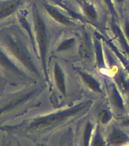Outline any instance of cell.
I'll use <instances>...</instances> for the list:
<instances>
[{
	"label": "cell",
	"mask_w": 129,
	"mask_h": 146,
	"mask_svg": "<svg viewBox=\"0 0 129 146\" xmlns=\"http://www.w3.org/2000/svg\"><path fill=\"white\" fill-rule=\"evenodd\" d=\"M95 104L93 98H84L72 104L24 119L18 124L2 125L0 126V131L34 139L46 134L59 125L83 116L90 111Z\"/></svg>",
	"instance_id": "6da1fadb"
},
{
	"label": "cell",
	"mask_w": 129,
	"mask_h": 146,
	"mask_svg": "<svg viewBox=\"0 0 129 146\" xmlns=\"http://www.w3.org/2000/svg\"><path fill=\"white\" fill-rule=\"evenodd\" d=\"M0 43L30 75L45 82L40 62L31 42L15 20L0 27Z\"/></svg>",
	"instance_id": "7a4b0ae2"
},
{
	"label": "cell",
	"mask_w": 129,
	"mask_h": 146,
	"mask_svg": "<svg viewBox=\"0 0 129 146\" xmlns=\"http://www.w3.org/2000/svg\"><path fill=\"white\" fill-rule=\"evenodd\" d=\"M31 15L36 48L43 70L44 81L50 84V64L52 59V48L59 34L56 31H63L55 25L43 11L37 0H30Z\"/></svg>",
	"instance_id": "3957f363"
},
{
	"label": "cell",
	"mask_w": 129,
	"mask_h": 146,
	"mask_svg": "<svg viewBox=\"0 0 129 146\" xmlns=\"http://www.w3.org/2000/svg\"><path fill=\"white\" fill-rule=\"evenodd\" d=\"M46 82H40L23 85L15 91L5 92L0 97L1 125L37 107L40 104L39 98L46 89Z\"/></svg>",
	"instance_id": "277c9868"
},
{
	"label": "cell",
	"mask_w": 129,
	"mask_h": 146,
	"mask_svg": "<svg viewBox=\"0 0 129 146\" xmlns=\"http://www.w3.org/2000/svg\"><path fill=\"white\" fill-rule=\"evenodd\" d=\"M0 70L7 77L14 86H23L34 84L40 81L30 75L18 62L10 52L0 43Z\"/></svg>",
	"instance_id": "5b68a950"
},
{
	"label": "cell",
	"mask_w": 129,
	"mask_h": 146,
	"mask_svg": "<svg viewBox=\"0 0 129 146\" xmlns=\"http://www.w3.org/2000/svg\"><path fill=\"white\" fill-rule=\"evenodd\" d=\"M43 11L55 25L63 31H77L85 25L73 18L65 9L48 0H37Z\"/></svg>",
	"instance_id": "8992f818"
},
{
	"label": "cell",
	"mask_w": 129,
	"mask_h": 146,
	"mask_svg": "<svg viewBox=\"0 0 129 146\" xmlns=\"http://www.w3.org/2000/svg\"><path fill=\"white\" fill-rule=\"evenodd\" d=\"M80 46V34L73 31L61 33L57 37L52 48V57L66 58L78 56Z\"/></svg>",
	"instance_id": "52a82bcc"
},
{
	"label": "cell",
	"mask_w": 129,
	"mask_h": 146,
	"mask_svg": "<svg viewBox=\"0 0 129 146\" xmlns=\"http://www.w3.org/2000/svg\"><path fill=\"white\" fill-rule=\"evenodd\" d=\"M50 83L52 82L57 93L62 98H66L69 94L68 75L62 60L52 56L50 64Z\"/></svg>",
	"instance_id": "ba28073f"
},
{
	"label": "cell",
	"mask_w": 129,
	"mask_h": 146,
	"mask_svg": "<svg viewBox=\"0 0 129 146\" xmlns=\"http://www.w3.org/2000/svg\"><path fill=\"white\" fill-rule=\"evenodd\" d=\"M106 83V96L107 104L114 114L123 116L128 114L127 104L125 95L122 93L116 84L109 78Z\"/></svg>",
	"instance_id": "9c48e42d"
},
{
	"label": "cell",
	"mask_w": 129,
	"mask_h": 146,
	"mask_svg": "<svg viewBox=\"0 0 129 146\" xmlns=\"http://www.w3.org/2000/svg\"><path fill=\"white\" fill-rule=\"evenodd\" d=\"M73 70L87 91L96 95L106 96V83H103L98 75L80 66L73 67Z\"/></svg>",
	"instance_id": "30bf717a"
},
{
	"label": "cell",
	"mask_w": 129,
	"mask_h": 146,
	"mask_svg": "<svg viewBox=\"0 0 129 146\" xmlns=\"http://www.w3.org/2000/svg\"><path fill=\"white\" fill-rule=\"evenodd\" d=\"M93 46H94V66L98 73L105 78L110 77L107 55L103 42L97 34H93Z\"/></svg>",
	"instance_id": "8fae6325"
},
{
	"label": "cell",
	"mask_w": 129,
	"mask_h": 146,
	"mask_svg": "<svg viewBox=\"0 0 129 146\" xmlns=\"http://www.w3.org/2000/svg\"><path fill=\"white\" fill-rule=\"evenodd\" d=\"M30 0H0V27L10 23L16 14Z\"/></svg>",
	"instance_id": "7c38bea8"
},
{
	"label": "cell",
	"mask_w": 129,
	"mask_h": 146,
	"mask_svg": "<svg viewBox=\"0 0 129 146\" xmlns=\"http://www.w3.org/2000/svg\"><path fill=\"white\" fill-rule=\"evenodd\" d=\"M109 78L116 83L125 97L129 95V75L119 64L117 63L112 67Z\"/></svg>",
	"instance_id": "4fadbf2b"
},
{
	"label": "cell",
	"mask_w": 129,
	"mask_h": 146,
	"mask_svg": "<svg viewBox=\"0 0 129 146\" xmlns=\"http://www.w3.org/2000/svg\"><path fill=\"white\" fill-rule=\"evenodd\" d=\"M106 140L109 146H122L129 142V135L118 126L112 125L107 132Z\"/></svg>",
	"instance_id": "5bb4252c"
},
{
	"label": "cell",
	"mask_w": 129,
	"mask_h": 146,
	"mask_svg": "<svg viewBox=\"0 0 129 146\" xmlns=\"http://www.w3.org/2000/svg\"><path fill=\"white\" fill-rule=\"evenodd\" d=\"M95 127L96 125L92 121L87 120L85 122L81 136L82 146H91Z\"/></svg>",
	"instance_id": "9a60e30c"
},
{
	"label": "cell",
	"mask_w": 129,
	"mask_h": 146,
	"mask_svg": "<svg viewBox=\"0 0 129 146\" xmlns=\"http://www.w3.org/2000/svg\"><path fill=\"white\" fill-rule=\"evenodd\" d=\"M114 116V113L110 107L107 106L106 107L100 108L97 113V120L100 124L107 125L111 123Z\"/></svg>",
	"instance_id": "2e32d148"
},
{
	"label": "cell",
	"mask_w": 129,
	"mask_h": 146,
	"mask_svg": "<svg viewBox=\"0 0 129 146\" xmlns=\"http://www.w3.org/2000/svg\"><path fill=\"white\" fill-rule=\"evenodd\" d=\"M100 3L108 16L116 18V20L120 21V16L115 7L113 0H100Z\"/></svg>",
	"instance_id": "e0dca14e"
},
{
	"label": "cell",
	"mask_w": 129,
	"mask_h": 146,
	"mask_svg": "<svg viewBox=\"0 0 129 146\" xmlns=\"http://www.w3.org/2000/svg\"><path fill=\"white\" fill-rule=\"evenodd\" d=\"M107 145V140L103 135L100 125H96L91 146H106Z\"/></svg>",
	"instance_id": "ac0fdd59"
},
{
	"label": "cell",
	"mask_w": 129,
	"mask_h": 146,
	"mask_svg": "<svg viewBox=\"0 0 129 146\" xmlns=\"http://www.w3.org/2000/svg\"><path fill=\"white\" fill-rule=\"evenodd\" d=\"M120 25L122 29L123 34L129 43V15L127 11H125V14L121 17Z\"/></svg>",
	"instance_id": "d6986e66"
},
{
	"label": "cell",
	"mask_w": 129,
	"mask_h": 146,
	"mask_svg": "<svg viewBox=\"0 0 129 146\" xmlns=\"http://www.w3.org/2000/svg\"><path fill=\"white\" fill-rule=\"evenodd\" d=\"M0 146H20V144L16 139L15 135L7 133L6 135L2 138Z\"/></svg>",
	"instance_id": "ffe728a7"
},
{
	"label": "cell",
	"mask_w": 129,
	"mask_h": 146,
	"mask_svg": "<svg viewBox=\"0 0 129 146\" xmlns=\"http://www.w3.org/2000/svg\"><path fill=\"white\" fill-rule=\"evenodd\" d=\"M113 2L121 18L127 10L129 0H113Z\"/></svg>",
	"instance_id": "44dd1931"
},
{
	"label": "cell",
	"mask_w": 129,
	"mask_h": 146,
	"mask_svg": "<svg viewBox=\"0 0 129 146\" xmlns=\"http://www.w3.org/2000/svg\"><path fill=\"white\" fill-rule=\"evenodd\" d=\"M11 85L13 88H15L13 84H11L5 75L2 72V71L0 70V97L5 92L6 88L8 85Z\"/></svg>",
	"instance_id": "7402d4cb"
},
{
	"label": "cell",
	"mask_w": 129,
	"mask_h": 146,
	"mask_svg": "<svg viewBox=\"0 0 129 146\" xmlns=\"http://www.w3.org/2000/svg\"><path fill=\"white\" fill-rule=\"evenodd\" d=\"M118 124L123 127H129V113L122 116L118 120Z\"/></svg>",
	"instance_id": "603a6c76"
},
{
	"label": "cell",
	"mask_w": 129,
	"mask_h": 146,
	"mask_svg": "<svg viewBox=\"0 0 129 146\" xmlns=\"http://www.w3.org/2000/svg\"><path fill=\"white\" fill-rule=\"evenodd\" d=\"M126 99V104H127V109H128V113H129V95L125 97Z\"/></svg>",
	"instance_id": "cb8c5ba5"
},
{
	"label": "cell",
	"mask_w": 129,
	"mask_h": 146,
	"mask_svg": "<svg viewBox=\"0 0 129 146\" xmlns=\"http://www.w3.org/2000/svg\"><path fill=\"white\" fill-rule=\"evenodd\" d=\"M126 11H127L128 14L129 15V2H128V8H127V10H126Z\"/></svg>",
	"instance_id": "d4e9b609"
},
{
	"label": "cell",
	"mask_w": 129,
	"mask_h": 146,
	"mask_svg": "<svg viewBox=\"0 0 129 146\" xmlns=\"http://www.w3.org/2000/svg\"><path fill=\"white\" fill-rule=\"evenodd\" d=\"M94 1H95V2H97L98 3V4H100V0H94ZM102 7V6H101ZM103 8V7H102Z\"/></svg>",
	"instance_id": "484cf974"
}]
</instances>
